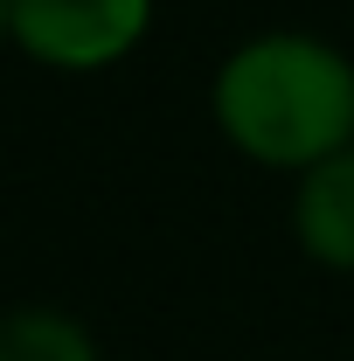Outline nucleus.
I'll return each mask as SVG.
<instances>
[{
	"label": "nucleus",
	"instance_id": "obj_5",
	"mask_svg": "<svg viewBox=\"0 0 354 361\" xmlns=\"http://www.w3.org/2000/svg\"><path fill=\"white\" fill-rule=\"evenodd\" d=\"M0 42H7V0H0Z\"/></svg>",
	"mask_w": 354,
	"mask_h": 361
},
{
	"label": "nucleus",
	"instance_id": "obj_2",
	"mask_svg": "<svg viewBox=\"0 0 354 361\" xmlns=\"http://www.w3.org/2000/svg\"><path fill=\"white\" fill-rule=\"evenodd\" d=\"M153 0H7V42L49 70H104L146 35Z\"/></svg>",
	"mask_w": 354,
	"mask_h": 361
},
{
	"label": "nucleus",
	"instance_id": "obj_1",
	"mask_svg": "<svg viewBox=\"0 0 354 361\" xmlns=\"http://www.w3.org/2000/svg\"><path fill=\"white\" fill-rule=\"evenodd\" d=\"M216 126L257 167H299L354 146V63L319 35H257L216 70Z\"/></svg>",
	"mask_w": 354,
	"mask_h": 361
},
{
	"label": "nucleus",
	"instance_id": "obj_4",
	"mask_svg": "<svg viewBox=\"0 0 354 361\" xmlns=\"http://www.w3.org/2000/svg\"><path fill=\"white\" fill-rule=\"evenodd\" d=\"M0 361H97V341L70 313H7L0 319Z\"/></svg>",
	"mask_w": 354,
	"mask_h": 361
},
{
	"label": "nucleus",
	"instance_id": "obj_3",
	"mask_svg": "<svg viewBox=\"0 0 354 361\" xmlns=\"http://www.w3.org/2000/svg\"><path fill=\"white\" fill-rule=\"evenodd\" d=\"M292 229H299L306 257H319L326 271H354V146L334 153V160H319L299 180Z\"/></svg>",
	"mask_w": 354,
	"mask_h": 361
}]
</instances>
